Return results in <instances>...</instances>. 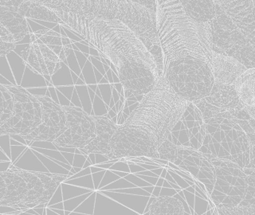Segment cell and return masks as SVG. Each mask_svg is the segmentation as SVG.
Listing matches in <instances>:
<instances>
[{
    "instance_id": "cell-9",
    "label": "cell",
    "mask_w": 255,
    "mask_h": 215,
    "mask_svg": "<svg viewBox=\"0 0 255 215\" xmlns=\"http://www.w3.org/2000/svg\"><path fill=\"white\" fill-rule=\"evenodd\" d=\"M64 109L67 129L52 143L58 147L83 149L96 137V115L75 106H65Z\"/></svg>"
},
{
    "instance_id": "cell-8",
    "label": "cell",
    "mask_w": 255,
    "mask_h": 215,
    "mask_svg": "<svg viewBox=\"0 0 255 215\" xmlns=\"http://www.w3.org/2000/svg\"><path fill=\"white\" fill-rule=\"evenodd\" d=\"M217 3V14L209 22L212 38V50L229 56L247 68L255 69V48L250 40L235 26L221 6Z\"/></svg>"
},
{
    "instance_id": "cell-1",
    "label": "cell",
    "mask_w": 255,
    "mask_h": 215,
    "mask_svg": "<svg viewBox=\"0 0 255 215\" xmlns=\"http://www.w3.org/2000/svg\"><path fill=\"white\" fill-rule=\"evenodd\" d=\"M53 10L64 26L95 48L101 57L114 66L126 91L143 97L163 77L145 44L122 21Z\"/></svg>"
},
{
    "instance_id": "cell-10",
    "label": "cell",
    "mask_w": 255,
    "mask_h": 215,
    "mask_svg": "<svg viewBox=\"0 0 255 215\" xmlns=\"http://www.w3.org/2000/svg\"><path fill=\"white\" fill-rule=\"evenodd\" d=\"M42 104V123L26 140L30 142H53L67 129V119L63 106H60L46 96L37 95Z\"/></svg>"
},
{
    "instance_id": "cell-17",
    "label": "cell",
    "mask_w": 255,
    "mask_h": 215,
    "mask_svg": "<svg viewBox=\"0 0 255 215\" xmlns=\"http://www.w3.org/2000/svg\"><path fill=\"white\" fill-rule=\"evenodd\" d=\"M183 10L199 23H209L217 14V3L212 0H180Z\"/></svg>"
},
{
    "instance_id": "cell-26",
    "label": "cell",
    "mask_w": 255,
    "mask_h": 215,
    "mask_svg": "<svg viewBox=\"0 0 255 215\" xmlns=\"http://www.w3.org/2000/svg\"><path fill=\"white\" fill-rule=\"evenodd\" d=\"M253 145H254V147H254V148H253V158H254V160H255V143H254Z\"/></svg>"
},
{
    "instance_id": "cell-28",
    "label": "cell",
    "mask_w": 255,
    "mask_h": 215,
    "mask_svg": "<svg viewBox=\"0 0 255 215\" xmlns=\"http://www.w3.org/2000/svg\"></svg>"
},
{
    "instance_id": "cell-2",
    "label": "cell",
    "mask_w": 255,
    "mask_h": 215,
    "mask_svg": "<svg viewBox=\"0 0 255 215\" xmlns=\"http://www.w3.org/2000/svg\"><path fill=\"white\" fill-rule=\"evenodd\" d=\"M155 14L163 66L183 58L211 63L213 44L209 23H199L191 19L183 10L180 0L156 1Z\"/></svg>"
},
{
    "instance_id": "cell-14",
    "label": "cell",
    "mask_w": 255,
    "mask_h": 215,
    "mask_svg": "<svg viewBox=\"0 0 255 215\" xmlns=\"http://www.w3.org/2000/svg\"><path fill=\"white\" fill-rule=\"evenodd\" d=\"M210 65L215 82L228 86H235L238 79L247 71L245 66L234 58L214 51Z\"/></svg>"
},
{
    "instance_id": "cell-21",
    "label": "cell",
    "mask_w": 255,
    "mask_h": 215,
    "mask_svg": "<svg viewBox=\"0 0 255 215\" xmlns=\"http://www.w3.org/2000/svg\"><path fill=\"white\" fill-rule=\"evenodd\" d=\"M238 93L246 106L255 105V69L247 70L238 79Z\"/></svg>"
},
{
    "instance_id": "cell-25",
    "label": "cell",
    "mask_w": 255,
    "mask_h": 215,
    "mask_svg": "<svg viewBox=\"0 0 255 215\" xmlns=\"http://www.w3.org/2000/svg\"><path fill=\"white\" fill-rule=\"evenodd\" d=\"M245 108L249 112L250 115L255 119V106H246Z\"/></svg>"
},
{
    "instance_id": "cell-24",
    "label": "cell",
    "mask_w": 255,
    "mask_h": 215,
    "mask_svg": "<svg viewBox=\"0 0 255 215\" xmlns=\"http://www.w3.org/2000/svg\"><path fill=\"white\" fill-rule=\"evenodd\" d=\"M193 103L199 108V111H201L204 121L208 120L211 118L215 117L219 113L227 111L212 106L211 104L206 102L205 99L199 100L197 102H193Z\"/></svg>"
},
{
    "instance_id": "cell-13",
    "label": "cell",
    "mask_w": 255,
    "mask_h": 215,
    "mask_svg": "<svg viewBox=\"0 0 255 215\" xmlns=\"http://www.w3.org/2000/svg\"><path fill=\"white\" fill-rule=\"evenodd\" d=\"M96 137L90 142L83 149H81L82 153L100 154L110 159L111 156L112 138L118 128V124L113 119L105 115H96Z\"/></svg>"
},
{
    "instance_id": "cell-11",
    "label": "cell",
    "mask_w": 255,
    "mask_h": 215,
    "mask_svg": "<svg viewBox=\"0 0 255 215\" xmlns=\"http://www.w3.org/2000/svg\"><path fill=\"white\" fill-rule=\"evenodd\" d=\"M21 58L30 70L42 76L54 75L62 66L58 56L32 33L30 44L22 50Z\"/></svg>"
},
{
    "instance_id": "cell-20",
    "label": "cell",
    "mask_w": 255,
    "mask_h": 215,
    "mask_svg": "<svg viewBox=\"0 0 255 215\" xmlns=\"http://www.w3.org/2000/svg\"><path fill=\"white\" fill-rule=\"evenodd\" d=\"M184 207L179 199L170 196H159L151 202L148 215H183Z\"/></svg>"
},
{
    "instance_id": "cell-22",
    "label": "cell",
    "mask_w": 255,
    "mask_h": 215,
    "mask_svg": "<svg viewBox=\"0 0 255 215\" xmlns=\"http://www.w3.org/2000/svg\"><path fill=\"white\" fill-rule=\"evenodd\" d=\"M158 152L159 159L170 163H175L179 158V146L167 139L159 146Z\"/></svg>"
},
{
    "instance_id": "cell-4",
    "label": "cell",
    "mask_w": 255,
    "mask_h": 215,
    "mask_svg": "<svg viewBox=\"0 0 255 215\" xmlns=\"http://www.w3.org/2000/svg\"><path fill=\"white\" fill-rule=\"evenodd\" d=\"M191 102L175 94L165 78L143 96L123 124L158 147L169 138Z\"/></svg>"
},
{
    "instance_id": "cell-5",
    "label": "cell",
    "mask_w": 255,
    "mask_h": 215,
    "mask_svg": "<svg viewBox=\"0 0 255 215\" xmlns=\"http://www.w3.org/2000/svg\"><path fill=\"white\" fill-rule=\"evenodd\" d=\"M0 204L14 208H34L50 202L67 175L27 171L12 166L1 171Z\"/></svg>"
},
{
    "instance_id": "cell-15",
    "label": "cell",
    "mask_w": 255,
    "mask_h": 215,
    "mask_svg": "<svg viewBox=\"0 0 255 215\" xmlns=\"http://www.w3.org/2000/svg\"><path fill=\"white\" fill-rule=\"evenodd\" d=\"M206 102L227 111L244 109L246 105L240 98L235 86L215 82L211 94L204 98Z\"/></svg>"
},
{
    "instance_id": "cell-16",
    "label": "cell",
    "mask_w": 255,
    "mask_h": 215,
    "mask_svg": "<svg viewBox=\"0 0 255 215\" xmlns=\"http://www.w3.org/2000/svg\"><path fill=\"white\" fill-rule=\"evenodd\" d=\"M18 6L0 4V26L5 28L19 42L29 34L26 18L19 14Z\"/></svg>"
},
{
    "instance_id": "cell-27",
    "label": "cell",
    "mask_w": 255,
    "mask_h": 215,
    "mask_svg": "<svg viewBox=\"0 0 255 215\" xmlns=\"http://www.w3.org/2000/svg\"></svg>"
},
{
    "instance_id": "cell-23",
    "label": "cell",
    "mask_w": 255,
    "mask_h": 215,
    "mask_svg": "<svg viewBox=\"0 0 255 215\" xmlns=\"http://www.w3.org/2000/svg\"><path fill=\"white\" fill-rule=\"evenodd\" d=\"M18 42L14 36L2 26H0V55H6L15 49Z\"/></svg>"
},
{
    "instance_id": "cell-12",
    "label": "cell",
    "mask_w": 255,
    "mask_h": 215,
    "mask_svg": "<svg viewBox=\"0 0 255 215\" xmlns=\"http://www.w3.org/2000/svg\"><path fill=\"white\" fill-rule=\"evenodd\" d=\"M227 15L232 20L235 26L250 40L255 44V0L229 1L218 0Z\"/></svg>"
},
{
    "instance_id": "cell-6",
    "label": "cell",
    "mask_w": 255,
    "mask_h": 215,
    "mask_svg": "<svg viewBox=\"0 0 255 215\" xmlns=\"http://www.w3.org/2000/svg\"><path fill=\"white\" fill-rule=\"evenodd\" d=\"M0 91V135L26 139L42 123V104L21 86L2 84Z\"/></svg>"
},
{
    "instance_id": "cell-7",
    "label": "cell",
    "mask_w": 255,
    "mask_h": 215,
    "mask_svg": "<svg viewBox=\"0 0 255 215\" xmlns=\"http://www.w3.org/2000/svg\"><path fill=\"white\" fill-rule=\"evenodd\" d=\"M163 76L175 94L192 103L208 97L215 84L210 63L195 58L167 64Z\"/></svg>"
},
{
    "instance_id": "cell-18",
    "label": "cell",
    "mask_w": 255,
    "mask_h": 215,
    "mask_svg": "<svg viewBox=\"0 0 255 215\" xmlns=\"http://www.w3.org/2000/svg\"><path fill=\"white\" fill-rule=\"evenodd\" d=\"M32 34L50 48L62 62H66L71 50V42L66 36L50 29H43Z\"/></svg>"
},
{
    "instance_id": "cell-19",
    "label": "cell",
    "mask_w": 255,
    "mask_h": 215,
    "mask_svg": "<svg viewBox=\"0 0 255 215\" xmlns=\"http://www.w3.org/2000/svg\"><path fill=\"white\" fill-rule=\"evenodd\" d=\"M18 10L24 18L42 20L62 25V20L58 18L55 12L44 5L42 1L40 0H22Z\"/></svg>"
},
{
    "instance_id": "cell-3",
    "label": "cell",
    "mask_w": 255,
    "mask_h": 215,
    "mask_svg": "<svg viewBox=\"0 0 255 215\" xmlns=\"http://www.w3.org/2000/svg\"><path fill=\"white\" fill-rule=\"evenodd\" d=\"M42 2L52 10L122 21L145 44L163 73V52L158 37L156 9L133 0H45Z\"/></svg>"
}]
</instances>
